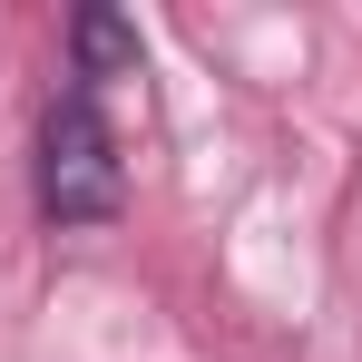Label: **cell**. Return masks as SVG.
<instances>
[{
	"mask_svg": "<svg viewBox=\"0 0 362 362\" xmlns=\"http://www.w3.org/2000/svg\"><path fill=\"white\" fill-rule=\"evenodd\" d=\"M40 216L49 226H118L127 206V157H118V127L98 108V88H59L40 108Z\"/></svg>",
	"mask_w": 362,
	"mask_h": 362,
	"instance_id": "1",
	"label": "cell"
},
{
	"mask_svg": "<svg viewBox=\"0 0 362 362\" xmlns=\"http://www.w3.org/2000/svg\"><path fill=\"white\" fill-rule=\"evenodd\" d=\"M137 20L118 10H78L69 20V88H108V78H137Z\"/></svg>",
	"mask_w": 362,
	"mask_h": 362,
	"instance_id": "2",
	"label": "cell"
}]
</instances>
